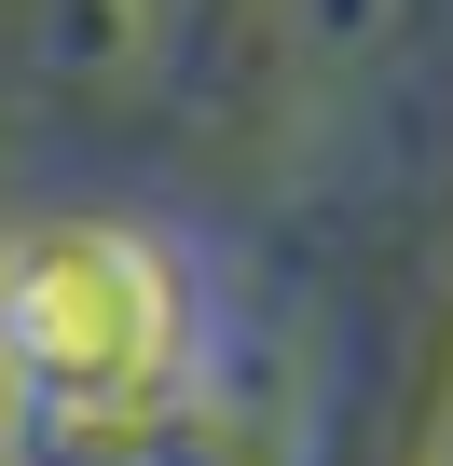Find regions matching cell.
Segmentation results:
<instances>
[{
  "mask_svg": "<svg viewBox=\"0 0 453 466\" xmlns=\"http://www.w3.org/2000/svg\"><path fill=\"white\" fill-rule=\"evenodd\" d=\"M179 275L138 233H56L0 261V398L56 439H124L179 398Z\"/></svg>",
  "mask_w": 453,
  "mask_h": 466,
  "instance_id": "cell-1",
  "label": "cell"
}]
</instances>
